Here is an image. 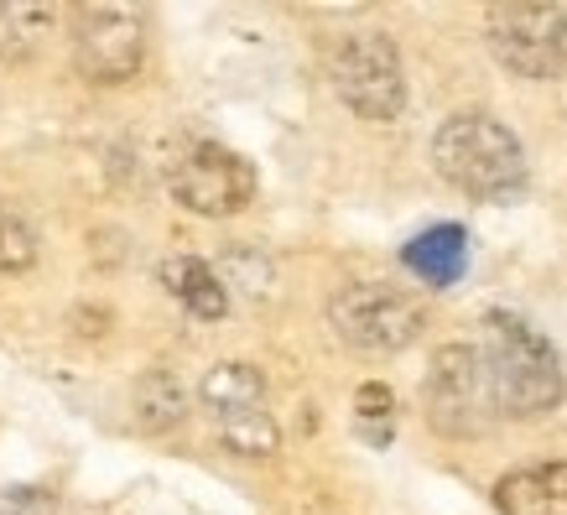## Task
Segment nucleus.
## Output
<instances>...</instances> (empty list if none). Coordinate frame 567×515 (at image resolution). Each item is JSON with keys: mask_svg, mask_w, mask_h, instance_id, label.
Listing matches in <instances>:
<instances>
[{"mask_svg": "<svg viewBox=\"0 0 567 515\" xmlns=\"http://www.w3.org/2000/svg\"><path fill=\"white\" fill-rule=\"evenodd\" d=\"M162 281H167V292L193 312V318H224L229 312V292H224V281L214 276V266L193 256H173L162 266Z\"/></svg>", "mask_w": 567, "mask_h": 515, "instance_id": "12", "label": "nucleus"}, {"mask_svg": "<svg viewBox=\"0 0 567 515\" xmlns=\"http://www.w3.org/2000/svg\"><path fill=\"white\" fill-rule=\"evenodd\" d=\"M401 260H406V271L422 276L427 287H453V281L464 276V266H468V235L458 229V224L422 229V235L401 250Z\"/></svg>", "mask_w": 567, "mask_h": 515, "instance_id": "11", "label": "nucleus"}, {"mask_svg": "<svg viewBox=\"0 0 567 515\" xmlns=\"http://www.w3.org/2000/svg\"><path fill=\"white\" fill-rule=\"evenodd\" d=\"M52 6H27V0H0V58H27L48 37Z\"/></svg>", "mask_w": 567, "mask_h": 515, "instance_id": "14", "label": "nucleus"}, {"mask_svg": "<svg viewBox=\"0 0 567 515\" xmlns=\"http://www.w3.org/2000/svg\"><path fill=\"white\" fill-rule=\"evenodd\" d=\"M173 193H177V204H188L193 214L229 219V214H240V208L256 198V167H250L240 152H229V146L198 141V146L177 162Z\"/></svg>", "mask_w": 567, "mask_h": 515, "instance_id": "8", "label": "nucleus"}, {"mask_svg": "<svg viewBox=\"0 0 567 515\" xmlns=\"http://www.w3.org/2000/svg\"><path fill=\"white\" fill-rule=\"evenodd\" d=\"M422 406H427V422L443 432V437H480L499 412L484 349L443 343V349L432 354L427 380H422Z\"/></svg>", "mask_w": 567, "mask_h": 515, "instance_id": "4", "label": "nucleus"}, {"mask_svg": "<svg viewBox=\"0 0 567 515\" xmlns=\"http://www.w3.org/2000/svg\"><path fill=\"white\" fill-rule=\"evenodd\" d=\"M328 323L360 354H395L422 333V302L380 281H360L328 302Z\"/></svg>", "mask_w": 567, "mask_h": 515, "instance_id": "6", "label": "nucleus"}, {"mask_svg": "<svg viewBox=\"0 0 567 515\" xmlns=\"http://www.w3.org/2000/svg\"><path fill=\"white\" fill-rule=\"evenodd\" d=\"M333 89L360 121H395L406 104V79H401V52L385 32H349L333 48Z\"/></svg>", "mask_w": 567, "mask_h": 515, "instance_id": "5", "label": "nucleus"}, {"mask_svg": "<svg viewBox=\"0 0 567 515\" xmlns=\"http://www.w3.org/2000/svg\"><path fill=\"white\" fill-rule=\"evenodd\" d=\"M484 42L499 69L532 84L567 79V11L563 6H489L484 11Z\"/></svg>", "mask_w": 567, "mask_h": 515, "instance_id": "3", "label": "nucleus"}, {"mask_svg": "<svg viewBox=\"0 0 567 515\" xmlns=\"http://www.w3.org/2000/svg\"><path fill=\"white\" fill-rule=\"evenodd\" d=\"M141 17L125 6H84L79 32H73V58L79 73L94 84H121L141 69Z\"/></svg>", "mask_w": 567, "mask_h": 515, "instance_id": "9", "label": "nucleus"}, {"mask_svg": "<svg viewBox=\"0 0 567 515\" xmlns=\"http://www.w3.org/2000/svg\"><path fill=\"white\" fill-rule=\"evenodd\" d=\"M354 432H360L370 447H385V443H391V432H395L391 385H380V380L360 385V395H354Z\"/></svg>", "mask_w": 567, "mask_h": 515, "instance_id": "15", "label": "nucleus"}, {"mask_svg": "<svg viewBox=\"0 0 567 515\" xmlns=\"http://www.w3.org/2000/svg\"><path fill=\"white\" fill-rule=\"evenodd\" d=\"M432 167L443 172V183H453L468 198H484V204L516 198L526 188V152H520L516 131H505L495 115H480V110L437 125Z\"/></svg>", "mask_w": 567, "mask_h": 515, "instance_id": "1", "label": "nucleus"}, {"mask_svg": "<svg viewBox=\"0 0 567 515\" xmlns=\"http://www.w3.org/2000/svg\"><path fill=\"white\" fill-rule=\"evenodd\" d=\"M204 406L214 416L219 437L240 459H271L281 432H276V416L266 412V380H260L256 364H214L204 375Z\"/></svg>", "mask_w": 567, "mask_h": 515, "instance_id": "7", "label": "nucleus"}, {"mask_svg": "<svg viewBox=\"0 0 567 515\" xmlns=\"http://www.w3.org/2000/svg\"><path fill=\"white\" fill-rule=\"evenodd\" d=\"M0 515H73L52 490H32V484H11L0 490Z\"/></svg>", "mask_w": 567, "mask_h": 515, "instance_id": "17", "label": "nucleus"}, {"mask_svg": "<svg viewBox=\"0 0 567 515\" xmlns=\"http://www.w3.org/2000/svg\"><path fill=\"white\" fill-rule=\"evenodd\" d=\"M32 260H37V235L11 208H0V271H27Z\"/></svg>", "mask_w": 567, "mask_h": 515, "instance_id": "16", "label": "nucleus"}, {"mask_svg": "<svg viewBox=\"0 0 567 515\" xmlns=\"http://www.w3.org/2000/svg\"><path fill=\"white\" fill-rule=\"evenodd\" d=\"M183 385H177L167 370H146V375L131 385V412H136L141 432H167L183 422Z\"/></svg>", "mask_w": 567, "mask_h": 515, "instance_id": "13", "label": "nucleus"}, {"mask_svg": "<svg viewBox=\"0 0 567 515\" xmlns=\"http://www.w3.org/2000/svg\"><path fill=\"white\" fill-rule=\"evenodd\" d=\"M499 515H567V464H532L495 484Z\"/></svg>", "mask_w": 567, "mask_h": 515, "instance_id": "10", "label": "nucleus"}, {"mask_svg": "<svg viewBox=\"0 0 567 515\" xmlns=\"http://www.w3.org/2000/svg\"><path fill=\"white\" fill-rule=\"evenodd\" d=\"M484 364L495 385L499 416H542L563 401V364L542 333L516 312H489L484 318Z\"/></svg>", "mask_w": 567, "mask_h": 515, "instance_id": "2", "label": "nucleus"}]
</instances>
